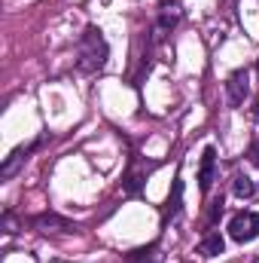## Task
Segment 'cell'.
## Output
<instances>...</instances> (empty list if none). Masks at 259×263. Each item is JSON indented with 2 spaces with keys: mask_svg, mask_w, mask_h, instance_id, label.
Segmentation results:
<instances>
[{
  "mask_svg": "<svg viewBox=\"0 0 259 263\" xmlns=\"http://www.w3.org/2000/svg\"><path fill=\"white\" fill-rule=\"evenodd\" d=\"M110 59V43L104 37V31L98 25H89L79 37V46H76V67L82 73H95L107 65Z\"/></svg>",
  "mask_w": 259,
  "mask_h": 263,
  "instance_id": "obj_1",
  "label": "cell"
},
{
  "mask_svg": "<svg viewBox=\"0 0 259 263\" xmlns=\"http://www.w3.org/2000/svg\"><path fill=\"white\" fill-rule=\"evenodd\" d=\"M229 236L241 245L259 239V214L256 211H238L232 220H229Z\"/></svg>",
  "mask_w": 259,
  "mask_h": 263,
  "instance_id": "obj_2",
  "label": "cell"
},
{
  "mask_svg": "<svg viewBox=\"0 0 259 263\" xmlns=\"http://www.w3.org/2000/svg\"><path fill=\"white\" fill-rule=\"evenodd\" d=\"M247 92H250V70H244V67H238L235 73H229V80H226V95H229V104H244V98H247Z\"/></svg>",
  "mask_w": 259,
  "mask_h": 263,
  "instance_id": "obj_3",
  "label": "cell"
},
{
  "mask_svg": "<svg viewBox=\"0 0 259 263\" xmlns=\"http://www.w3.org/2000/svg\"><path fill=\"white\" fill-rule=\"evenodd\" d=\"M31 227H34V230H43V233H49V230H52V233H76V223H70L67 217L52 214V211L31 217Z\"/></svg>",
  "mask_w": 259,
  "mask_h": 263,
  "instance_id": "obj_4",
  "label": "cell"
},
{
  "mask_svg": "<svg viewBox=\"0 0 259 263\" xmlns=\"http://www.w3.org/2000/svg\"><path fill=\"white\" fill-rule=\"evenodd\" d=\"M213 175H217V150H213V147H204V150H201V165H198V190H201V193L210 190Z\"/></svg>",
  "mask_w": 259,
  "mask_h": 263,
  "instance_id": "obj_5",
  "label": "cell"
},
{
  "mask_svg": "<svg viewBox=\"0 0 259 263\" xmlns=\"http://www.w3.org/2000/svg\"><path fill=\"white\" fill-rule=\"evenodd\" d=\"M40 144H43V138H37V141H34V144H28V147H15V150H12V153L6 156V162L0 165V175H3V178H12V175L18 172V165H21V162L28 159V153H34V150H37Z\"/></svg>",
  "mask_w": 259,
  "mask_h": 263,
  "instance_id": "obj_6",
  "label": "cell"
},
{
  "mask_svg": "<svg viewBox=\"0 0 259 263\" xmlns=\"http://www.w3.org/2000/svg\"><path fill=\"white\" fill-rule=\"evenodd\" d=\"M226 251V239L220 236V233H207L201 242H198V254H204V257H220Z\"/></svg>",
  "mask_w": 259,
  "mask_h": 263,
  "instance_id": "obj_7",
  "label": "cell"
},
{
  "mask_svg": "<svg viewBox=\"0 0 259 263\" xmlns=\"http://www.w3.org/2000/svg\"><path fill=\"white\" fill-rule=\"evenodd\" d=\"M180 208H183V181H180V175L174 178V187H171V196H168V208H165V220L171 217H177L180 214Z\"/></svg>",
  "mask_w": 259,
  "mask_h": 263,
  "instance_id": "obj_8",
  "label": "cell"
},
{
  "mask_svg": "<svg viewBox=\"0 0 259 263\" xmlns=\"http://www.w3.org/2000/svg\"><path fill=\"white\" fill-rule=\"evenodd\" d=\"M143 181H146V172H134V168H131L128 175H125V181H122V190H125L128 196H137V193L143 190Z\"/></svg>",
  "mask_w": 259,
  "mask_h": 263,
  "instance_id": "obj_9",
  "label": "cell"
},
{
  "mask_svg": "<svg viewBox=\"0 0 259 263\" xmlns=\"http://www.w3.org/2000/svg\"><path fill=\"white\" fill-rule=\"evenodd\" d=\"M232 193L238 199H250L256 193V184L247 178V175H235V184H232Z\"/></svg>",
  "mask_w": 259,
  "mask_h": 263,
  "instance_id": "obj_10",
  "label": "cell"
},
{
  "mask_svg": "<svg viewBox=\"0 0 259 263\" xmlns=\"http://www.w3.org/2000/svg\"><path fill=\"white\" fill-rule=\"evenodd\" d=\"M177 22H180V9H177V6H171V9L165 6L162 15H159V28H156V31H159V34H162V31H171Z\"/></svg>",
  "mask_w": 259,
  "mask_h": 263,
  "instance_id": "obj_11",
  "label": "cell"
},
{
  "mask_svg": "<svg viewBox=\"0 0 259 263\" xmlns=\"http://www.w3.org/2000/svg\"><path fill=\"white\" fill-rule=\"evenodd\" d=\"M223 214V199H217L213 205H210V214H207V223H217V217Z\"/></svg>",
  "mask_w": 259,
  "mask_h": 263,
  "instance_id": "obj_12",
  "label": "cell"
},
{
  "mask_svg": "<svg viewBox=\"0 0 259 263\" xmlns=\"http://www.w3.org/2000/svg\"><path fill=\"white\" fill-rule=\"evenodd\" d=\"M3 233H6V236H12V233H18V230H15V217H12L9 211L3 214Z\"/></svg>",
  "mask_w": 259,
  "mask_h": 263,
  "instance_id": "obj_13",
  "label": "cell"
},
{
  "mask_svg": "<svg viewBox=\"0 0 259 263\" xmlns=\"http://www.w3.org/2000/svg\"><path fill=\"white\" fill-rule=\"evenodd\" d=\"M247 156H250V162H253V165L259 168V141H253V144H250V150H247Z\"/></svg>",
  "mask_w": 259,
  "mask_h": 263,
  "instance_id": "obj_14",
  "label": "cell"
}]
</instances>
